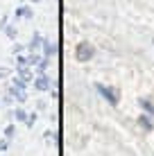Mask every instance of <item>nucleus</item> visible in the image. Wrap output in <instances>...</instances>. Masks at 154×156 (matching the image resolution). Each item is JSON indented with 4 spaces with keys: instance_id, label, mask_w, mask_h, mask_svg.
<instances>
[{
    "instance_id": "nucleus-1",
    "label": "nucleus",
    "mask_w": 154,
    "mask_h": 156,
    "mask_svg": "<svg viewBox=\"0 0 154 156\" xmlns=\"http://www.w3.org/2000/svg\"><path fill=\"white\" fill-rule=\"evenodd\" d=\"M91 57V48H88V45H79V59H84V57Z\"/></svg>"
},
{
    "instance_id": "nucleus-2",
    "label": "nucleus",
    "mask_w": 154,
    "mask_h": 156,
    "mask_svg": "<svg viewBox=\"0 0 154 156\" xmlns=\"http://www.w3.org/2000/svg\"><path fill=\"white\" fill-rule=\"evenodd\" d=\"M143 106H145L150 113H154V104H152V102H143Z\"/></svg>"
}]
</instances>
